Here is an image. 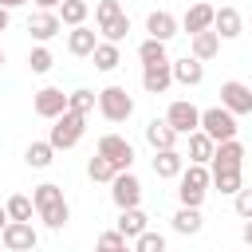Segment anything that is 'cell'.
I'll use <instances>...</instances> for the list:
<instances>
[{"label": "cell", "mask_w": 252, "mask_h": 252, "mask_svg": "<svg viewBox=\"0 0 252 252\" xmlns=\"http://www.w3.org/2000/svg\"><path fill=\"white\" fill-rule=\"evenodd\" d=\"M32 209L39 213V220L47 224V228H67V220H71V205H67V197H63V189L55 185V181H43V185H35L32 189Z\"/></svg>", "instance_id": "1"}, {"label": "cell", "mask_w": 252, "mask_h": 252, "mask_svg": "<svg viewBox=\"0 0 252 252\" xmlns=\"http://www.w3.org/2000/svg\"><path fill=\"white\" fill-rule=\"evenodd\" d=\"M205 193H209V169L205 165H185L177 173V201H181V209H201Z\"/></svg>", "instance_id": "2"}, {"label": "cell", "mask_w": 252, "mask_h": 252, "mask_svg": "<svg viewBox=\"0 0 252 252\" xmlns=\"http://www.w3.org/2000/svg\"><path fill=\"white\" fill-rule=\"evenodd\" d=\"M197 130L217 146V142H232L236 134H240V122L228 114V110H220V106H209V110H201V118H197Z\"/></svg>", "instance_id": "3"}, {"label": "cell", "mask_w": 252, "mask_h": 252, "mask_svg": "<svg viewBox=\"0 0 252 252\" xmlns=\"http://www.w3.org/2000/svg\"><path fill=\"white\" fill-rule=\"evenodd\" d=\"M94 106H98V114L106 118V122H126L130 114H134V98H130V91L126 87H102L98 94H94Z\"/></svg>", "instance_id": "4"}, {"label": "cell", "mask_w": 252, "mask_h": 252, "mask_svg": "<svg viewBox=\"0 0 252 252\" xmlns=\"http://www.w3.org/2000/svg\"><path fill=\"white\" fill-rule=\"evenodd\" d=\"M55 126H51V134H47V146L59 154V150H71V146H79V138H83V130H87V118L83 114H71V110H63L59 118H51Z\"/></svg>", "instance_id": "5"}, {"label": "cell", "mask_w": 252, "mask_h": 252, "mask_svg": "<svg viewBox=\"0 0 252 252\" xmlns=\"http://www.w3.org/2000/svg\"><path fill=\"white\" fill-rule=\"evenodd\" d=\"M94 154H98V158H106V161L114 165V173H126V169L134 165V146H130L122 134H102Z\"/></svg>", "instance_id": "6"}, {"label": "cell", "mask_w": 252, "mask_h": 252, "mask_svg": "<svg viewBox=\"0 0 252 252\" xmlns=\"http://www.w3.org/2000/svg\"><path fill=\"white\" fill-rule=\"evenodd\" d=\"M220 110H228L232 118L252 114V87H248V83H240V79L220 83Z\"/></svg>", "instance_id": "7"}, {"label": "cell", "mask_w": 252, "mask_h": 252, "mask_svg": "<svg viewBox=\"0 0 252 252\" xmlns=\"http://www.w3.org/2000/svg\"><path fill=\"white\" fill-rule=\"evenodd\" d=\"M0 244H4L8 252H32V248L39 244V232L32 228V220H8V224L0 228Z\"/></svg>", "instance_id": "8"}, {"label": "cell", "mask_w": 252, "mask_h": 252, "mask_svg": "<svg viewBox=\"0 0 252 252\" xmlns=\"http://www.w3.org/2000/svg\"><path fill=\"white\" fill-rule=\"evenodd\" d=\"M110 201L118 205V213H122V209H138V201H142V181L134 177V169L114 173V181H110Z\"/></svg>", "instance_id": "9"}, {"label": "cell", "mask_w": 252, "mask_h": 252, "mask_svg": "<svg viewBox=\"0 0 252 252\" xmlns=\"http://www.w3.org/2000/svg\"><path fill=\"white\" fill-rule=\"evenodd\" d=\"M197 118H201V110H197L189 98H177V102H169V110H165V126H169L177 138L193 134V130H197Z\"/></svg>", "instance_id": "10"}, {"label": "cell", "mask_w": 252, "mask_h": 252, "mask_svg": "<svg viewBox=\"0 0 252 252\" xmlns=\"http://www.w3.org/2000/svg\"><path fill=\"white\" fill-rule=\"evenodd\" d=\"M244 142L240 138H232V142H217L213 146V158H209V173H217V169H244Z\"/></svg>", "instance_id": "11"}, {"label": "cell", "mask_w": 252, "mask_h": 252, "mask_svg": "<svg viewBox=\"0 0 252 252\" xmlns=\"http://www.w3.org/2000/svg\"><path fill=\"white\" fill-rule=\"evenodd\" d=\"M32 110H35L39 118H59V114L67 110V94H63L59 87H39L35 98H32Z\"/></svg>", "instance_id": "12"}, {"label": "cell", "mask_w": 252, "mask_h": 252, "mask_svg": "<svg viewBox=\"0 0 252 252\" xmlns=\"http://www.w3.org/2000/svg\"><path fill=\"white\" fill-rule=\"evenodd\" d=\"M213 32H217V39H236L244 32V16L228 4H220V8H213Z\"/></svg>", "instance_id": "13"}, {"label": "cell", "mask_w": 252, "mask_h": 252, "mask_svg": "<svg viewBox=\"0 0 252 252\" xmlns=\"http://www.w3.org/2000/svg\"><path fill=\"white\" fill-rule=\"evenodd\" d=\"M146 39H158V43H169L173 35H177V16L173 12H165V8H158V12H150L146 16Z\"/></svg>", "instance_id": "14"}, {"label": "cell", "mask_w": 252, "mask_h": 252, "mask_svg": "<svg viewBox=\"0 0 252 252\" xmlns=\"http://www.w3.org/2000/svg\"><path fill=\"white\" fill-rule=\"evenodd\" d=\"M28 32H32V39L47 43V39H55V35L63 32V24H59L55 12H32V16H28Z\"/></svg>", "instance_id": "15"}, {"label": "cell", "mask_w": 252, "mask_h": 252, "mask_svg": "<svg viewBox=\"0 0 252 252\" xmlns=\"http://www.w3.org/2000/svg\"><path fill=\"white\" fill-rule=\"evenodd\" d=\"M169 75H173V83H181V87H197V83L205 79V63H197L193 55L169 59Z\"/></svg>", "instance_id": "16"}, {"label": "cell", "mask_w": 252, "mask_h": 252, "mask_svg": "<svg viewBox=\"0 0 252 252\" xmlns=\"http://www.w3.org/2000/svg\"><path fill=\"white\" fill-rule=\"evenodd\" d=\"M142 87H146V94H165V91L173 87L169 59H165V63H150V67H142Z\"/></svg>", "instance_id": "17"}, {"label": "cell", "mask_w": 252, "mask_h": 252, "mask_svg": "<svg viewBox=\"0 0 252 252\" xmlns=\"http://www.w3.org/2000/svg\"><path fill=\"white\" fill-rule=\"evenodd\" d=\"M209 28H213V4H193V8H185L181 24H177V32H189V35L209 32Z\"/></svg>", "instance_id": "18"}, {"label": "cell", "mask_w": 252, "mask_h": 252, "mask_svg": "<svg viewBox=\"0 0 252 252\" xmlns=\"http://www.w3.org/2000/svg\"><path fill=\"white\" fill-rule=\"evenodd\" d=\"M150 228V217L142 213V209H122L118 213V224H114V232L122 236V240H134V236H142Z\"/></svg>", "instance_id": "19"}, {"label": "cell", "mask_w": 252, "mask_h": 252, "mask_svg": "<svg viewBox=\"0 0 252 252\" xmlns=\"http://www.w3.org/2000/svg\"><path fill=\"white\" fill-rule=\"evenodd\" d=\"M217 51H220V39H217V32L209 28V32H197V35H189V55L197 59V63H209V59H217Z\"/></svg>", "instance_id": "20"}, {"label": "cell", "mask_w": 252, "mask_h": 252, "mask_svg": "<svg viewBox=\"0 0 252 252\" xmlns=\"http://www.w3.org/2000/svg\"><path fill=\"white\" fill-rule=\"evenodd\" d=\"M146 142L154 146V154L158 150H177V134L165 126V118H150L146 122Z\"/></svg>", "instance_id": "21"}, {"label": "cell", "mask_w": 252, "mask_h": 252, "mask_svg": "<svg viewBox=\"0 0 252 252\" xmlns=\"http://www.w3.org/2000/svg\"><path fill=\"white\" fill-rule=\"evenodd\" d=\"M94 43H98V35H94V28H87V24H79V28H71L67 32V51L71 55H91L94 51Z\"/></svg>", "instance_id": "22"}, {"label": "cell", "mask_w": 252, "mask_h": 252, "mask_svg": "<svg viewBox=\"0 0 252 252\" xmlns=\"http://www.w3.org/2000/svg\"><path fill=\"white\" fill-rule=\"evenodd\" d=\"M181 169H185V154H177V150H158V154H154V173H158V177L169 181V177H177Z\"/></svg>", "instance_id": "23"}, {"label": "cell", "mask_w": 252, "mask_h": 252, "mask_svg": "<svg viewBox=\"0 0 252 252\" xmlns=\"http://www.w3.org/2000/svg\"><path fill=\"white\" fill-rule=\"evenodd\" d=\"M209 185H217L224 197H232L244 189V169H217V173H209Z\"/></svg>", "instance_id": "24"}, {"label": "cell", "mask_w": 252, "mask_h": 252, "mask_svg": "<svg viewBox=\"0 0 252 252\" xmlns=\"http://www.w3.org/2000/svg\"><path fill=\"white\" fill-rule=\"evenodd\" d=\"M55 16H59V24H67V28H79V24H87L91 4H87V0H63Z\"/></svg>", "instance_id": "25"}, {"label": "cell", "mask_w": 252, "mask_h": 252, "mask_svg": "<svg viewBox=\"0 0 252 252\" xmlns=\"http://www.w3.org/2000/svg\"><path fill=\"white\" fill-rule=\"evenodd\" d=\"M91 59H94V67H98V71H114V67L122 63V51H118V43L98 39V43H94V51H91Z\"/></svg>", "instance_id": "26"}, {"label": "cell", "mask_w": 252, "mask_h": 252, "mask_svg": "<svg viewBox=\"0 0 252 252\" xmlns=\"http://www.w3.org/2000/svg\"><path fill=\"white\" fill-rule=\"evenodd\" d=\"M189 138V165H209V158H213V142L201 134V130H193V134H185Z\"/></svg>", "instance_id": "27"}, {"label": "cell", "mask_w": 252, "mask_h": 252, "mask_svg": "<svg viewBox=\"0 0 252 252\" xmlns=\"http://www.w3.org/2000/svg\"><path fill=\"white\" fill-rule=\"evenodd\" d=\"M201 224H205L201 209H177L173 213V232H181V236H197Z\"/></svg>", "instance_id": "28"}, {"label": "cell", "mask_w": 252, "mask_h": 252, "mask_svg": "<svg viewBox=\"0 0 252 252\" xmlns=\"http://www.w3.org/2000/svg\"><path fill=\"white\" fill-rule=\"evenodd\" d=\"M24 161H28L32 169H47V165L55 161V150H51L47 142H32V146L24 150Z\"/></svg>", "instance_id": "29"}, {"label": "cell", "mask_w": 252, "mask_h": 252, "mask_svg": "<svg viewBox=\"0 0 252 252\" xmlns=\"http://www.w3.org/2000/svg\"><path fill=\"white\" fill-rule=\"evenodd\" d=\"M4 213H8V220H32V197H24V193H12L8 201H4Z\"/></svg>", "instance_id": "30"}, {"label": "cell", "mask_w": 252, "mask_h": 252, "mask_svg": "<svg viewBox=\"0 0 252 252\" xmlns=\"http://www.w3.org/2000/svg\"><path fill=\"white\" fill-rule=\"evenodd\" d=\"M98 32H102V39H106V43H122V39L130 35V20H126V12H122V16H114V20H106Z\"/></svg>", "instance_id": "31"}, {"label": "cell", "mask_w": 252, "mask_h": 252, "mask_svg": "<svg viewBox=\"0 0 252 252\" xmlns=\"http://www.w3.org/2000/svg\"><path fill=\"white\" fill-rule=\"evenodd\" d=\"M67 110H71V114H83V118H87V114L94 110V91H87V87L71 91V94H67Z\"/></svg>", "instance_id": "32"}, {"label": "cell", "mask_w": 252, "mask_h": 252, "mask_svg": "<svg viewBox=\"0 0 252 252\" xmlns=\"http://www.w3.org/2000/svg\"><path fill=\"white\" fill-rule=\"evenodd\" d=\"M138 59H142V67H150V63H165L169 55H165V43H158V39H142V43H138Z\"/></svg>", "instance_id": "33"}, {"label": "cell", "mask_w": 252, "mask_h": 252, "mask_svg": "<svg viewBox=\"0 0 252 252\" xmlns=\"http://www.w3.org/2000/svg\"><path fill=\"white\" fill-rule=\"evenodd\" d=\"M28 67H32L35 75H47V71L55 67V55H51V51L39 43V47H32V51H28Z\"/></svg>", "instance_id": "34"}, {"label": "cell", "mask_w": 252, "mask_h": 252, "mask_svg": "<svg viewBox=\"0 0 252 252\" xmlns=\"http://www.w3.org/2000/svg\"><path fill=\"white\" fill-rule=\"evenodd\" d=\"M134 252H165V236L161 232H154V228H146L142 236H134V244H130Z\"/></svg>", "instance_id": "35"}, {"label": "cell", "mask_w": 252, "mask_h": 252, "mask_svg": "<svg viewBox=\"0 0 252 252\" xmlns=\"http://www.w3.org/2000/svg\"><path fill=\"white\" fill-rule=\"evenodd\" d=\"M87 177H91V181H106V185H110V181H114V165H110L106 158H98V154H94V158L87 161Z\"/></svg>", "instance_id": "36"}, {"label": "cell", "mask_w": 252, "mask_h": 252, "mask_svg": "<svg viewBox=\"0 0 252 252\" xmlns=\"http://www.w3.org/2000/svg\"><path fill=\"white\" fill-rule=\"evenodd\" d=\"M126 244H130V240H122V236H118L114 228H106V232L98 236V244H94V252H118V248H126Z\"/></svg>", "instance_id": "37"}, {"label": "cell", "mask_w": 252, "mask_h": 252, "mask_svg": "<svg viewBox=\"0 0 252 252\" xmlns=\"http://www.w3.org/2000/svg\"><path fill=\"white\" fill-rule=\"evenodd\" d=\"M114 16H122L118 0H98V4H94V20H98V28H102L106 20H114Z\"/></svg>", "instance_id": "38"}, {"label": "cell", "mask_w": 252, "mask_h": 252, "mask_svg": "<svg viewBox=\"0 0 252 252\" xmlns=\"http://www.w3.org/2000/svg\"><path fill=\"white\" fill-rule=\"evenodd\" d=\"M236 197V217H252V189H240V193H232Z\"/></svg>", "instance_id": "39"}, {"label": "cell", "mask_w": 252, "mask_h": 252, "mask_svg": "<svg viewBox=\"0 0 252 252\" xmlns=\"http://www.w3.org/2000/svg\"><path fill=\"white\" fill-rule=\"evenodd\" d=\"M59 4H63V0H35V8H39V12H55Z\"/></svg>", "instance_id": "40"}, {"label": "cell", "mask_w": 252, "mask_h": 252, "mask_svg": "<svg viewBox=\"0 0 252 252\" xmlns=\"http://www.w3.org/2000/svg\"><path fill=\"white\" fill-rule=\"evenodd\" d=\"M8 20H12V12H8V8H0V32H8Z\"/></svg>", "instance_id": "41"}, {"label": "cell", "mask_w": 252, "mask_h": 252, "mask_svg": "<svg viewBox=\"0 0 252 252\" xmlns=\"http://www.w3.org/2000/svg\"><path fill=\"white\" fill-rule=\"evenodd\" d=\"M20 4H28V0H0V8H8V12H12V8H20Z\"/></svg>", "instance_id": "42"}, {"label": "cell", "mask_w": 252, "mask_h": 252, "mask_svg": "<svg viewBox=\"0 0 252 252\" xmlns=\"http://www.w3.org/2000/svg\"><path fill=\"white\" fill-rule=\"evenodd\" d=\"M4 224H8V213H4V205H0V228H4Z\"/></svg>", "instance_id": "43"}, {"label": "cell", "mask_w": 252, "mask_h": 252, "mask_svg": "<svg viewBox=\"0 0 252 252\" xmlns=\"http://www.w3.org/2000/svg\"><path fill=\"white\" fill-rule=\"evenodd\" d=\"M0 67H4V47H0Z\"/></svg>", "instance_id": "44"}, {"label": "cell", "mask_w": 252, "mask_h": 252, "mask_svg": "<svg viewBox=\"0 0 252 252\" xmlns=\"http://www.w3.org/2000/svg\"><path fill=\"white\" fill-rule=\"evenodd\" d=\"M118 252H134V248H130V244H126V248H118Z\"/></svg>", "instance_id": "45"}, {"label": "cell", "mask_w": 252, "mask_h": 252, "mask_svg": "<svg viewBox=\"0 0 252 252\" xmlns=\"http://www.w3.org/2000/svg\"><path fill=\"white\" fill-rule=\"evenodd\" d=\"M4 252H8V248H4Z\"/></svg>", "instance_id": "46"}]
</instances>
